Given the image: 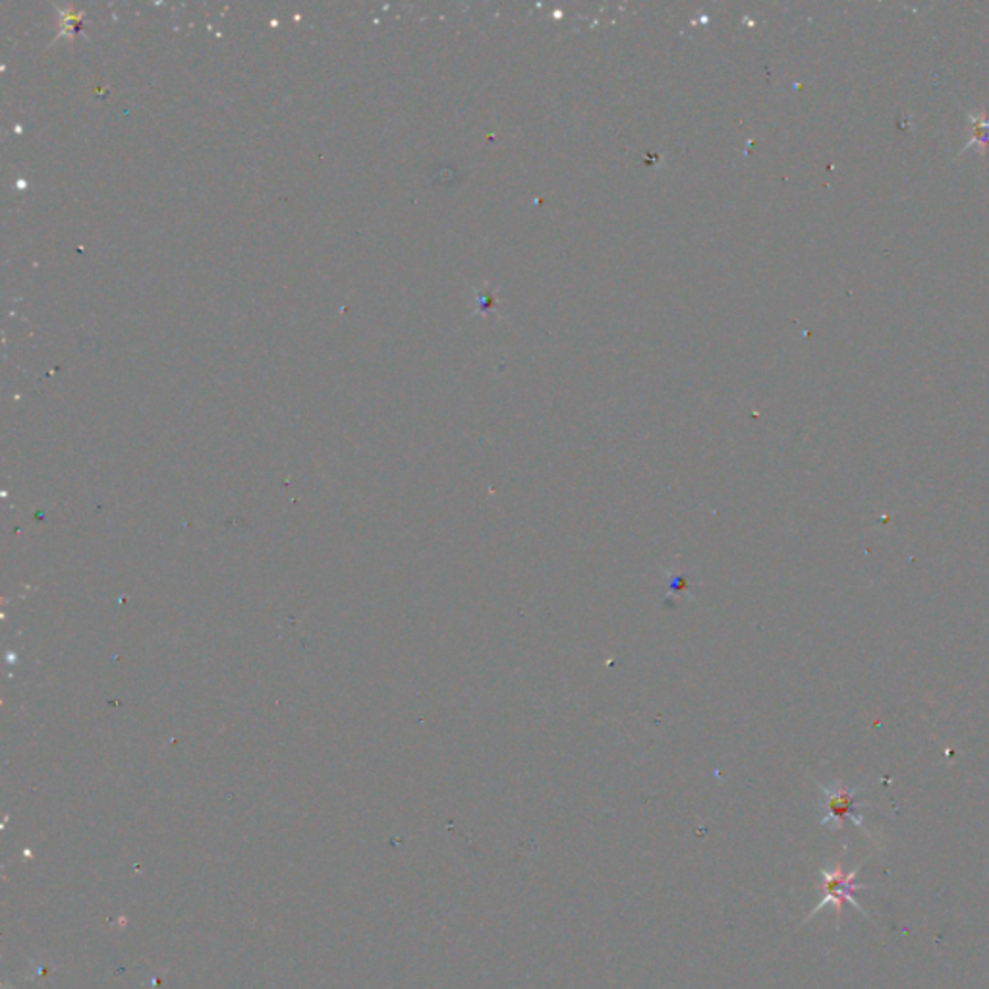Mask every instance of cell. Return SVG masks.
I'll use <instances>...</instances> for the list:
<instances>
[{
    "instance_id": "1",
    "label": "cell",
    "mask_w": 989,
    "mask_h": 989,
    "mask_svg": "<svg viewBox=\"0 0 989 989\" xmlns=\"http://www.w3.org/2000/svg\"><path fill=\"white\" fill-rule=\"evenodd\" d=\"M862 865H864V862L857 865L854 870L844 872V868H842V858H839L833 870L821 868V870H819V873H821V883L818 885L819 891H821V901H819V903L816 904V908L806 916L804 924H808L821 908H826L827 904H833L834 906L837 927L841 926L842 908H844V904L854 906L862 916L870 919V914H868V912L858 904L857 898H854V893H857V891H865V889H868V885H860V883H857V875L858 872L862 870Z\"/></svg>"
},
{
    "instance_id": "2",
    "label": "cell",
    "mask_w": 989,
    "mask_h": 989,
    "mask_svg": "<svg viewBox=\"0 0 989 989\" xmlns=\"http://www.w3.org/2000/svg\"><path fill=\"white\" fill-rule=\"evenodd\" d=\"M823 788V793L827 796V816L821 819V826L831 827V829H842L844 821L850 819L854 826L865 831L862 816L857 813L858 806L864 804L857 800L858 788H849L844 787V785H837L833 788Z\"/></svg>"
}]
</instances>
